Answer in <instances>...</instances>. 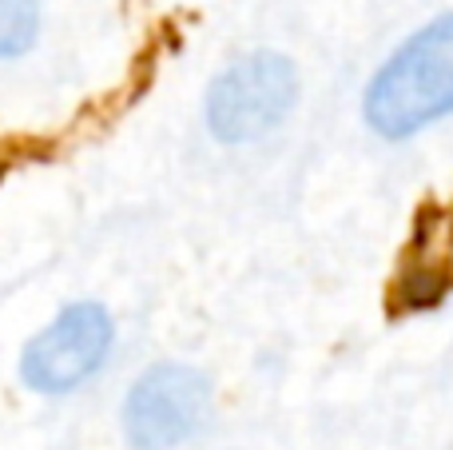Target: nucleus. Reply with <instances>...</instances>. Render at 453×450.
I'll list each match as a JSON object with an SVG mask.
<instances>
[{
	"label": "nucleus",
	"mask_w": 453,
	"mask_h": 450,
	"mask_svg": "<svg viewBox=\"0 0 453 450\" xmlns=\"http://www.w3.org/2000/svg\"><path fill=\"white\" fill-rule=\"evenodd\" d=\"M453 112V16L426 24L378 68L366 120L378 136L402 140Z\"/></svg>",
	"instance_id": "nucleus-1"
},
{
	"label": "nucleus",
	"mask_w": 453,
	"mask_h": 450,
	"mask_svg": "<svg viewBox=\"0 0 453 450\" xmlns=\"http://www.w3.org/2000/svg\"><path fill=\"white\" fill-rule=\"evenodd\" d=\"M40 28L36 0H0V56H20Z\"/></svg>",
	"instance_id": "nucleus-6"
},
{
	"label": "nucleus",
	"mask_w": 453,
	"mask_h": 450,
	"mask_svg": "<svg viewBox=\"0 0 453 450\" xmlns=\"http://www.w3.org/2000/svg\"><path fill=\"white\" fill-rule=\"evenodd\" d=\"M449 260H453V204L426 212L418 239L406 255V271L398 279L402 307H430L449 287Z\"/></svg>",
	"instance_id": "nucleus-5"
},
{
	"label": "nucleus",
	"mask_w": 453,
	"mask_h": 450,
	"mask_svg": "<svg viewBox=\"0 0 453 450\" xmlns=\"http://www.w3.org/2000/svg\"><path fill=\"white\" fill-rule=\"evenodd\" d=\"M295 64L279 52H250L219 72L207 92V124L223 144H247L279 128L295 108Z\"/></svg>",
	"instance_id": "nucleus-2"
},
{
	"label": "nucleus",
	"mask_w": 453,
	"mask_h": 450,
	"mask_svg": "<svg viewBox=\"0 0 453 450\" xmlns=\"http://www.w3.org/2000/svg\"><path fill=\"white\" fill-rule=\"evenodd\" d=\"M211 387L199 371L159 363L132 387L124 403V431L135 450H172L199 431Z\"/></svg>",
	"instance_id": "nucleus-4"
},
{
	"label": "nucleus",
	"mask_w": 453,
	"mask_h": 450,
	"mask_svg": "<svg viewBox=\"0 0 453 450\" xmlns=\"http://www.w3.org/2000/svg\"><path fill=\"white\" fill-rule=\"evenodd\" d=\"M111 347V319L100 303H72L24 347L20 375L32 391L64 395L104 367Z\"/></svg>",
	"instance_id": "nucleus-3"
}]
</instances>
